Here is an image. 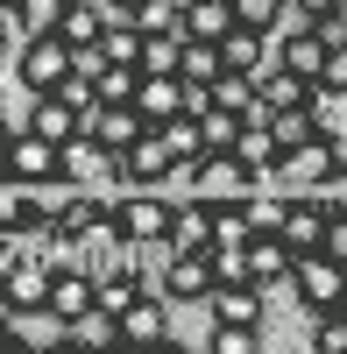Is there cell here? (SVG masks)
Instances as JSON below:
<instances>
[{
  "mask_svg": "<svg viewBox=\"0 0 347 354\" xmlns=\"http://www.w3.org/2000/svg\"><path fill=\"white\" fill-rule=\"evenodd\" d=\"M113 227H121V241L149 248V241H170V227H178V198L163 185H113Z\"/></svg>",
  "mask_w": 347,
  "mask_h": 354,
  "instance_id": "6da1fadb",
  "label": "cell"
},
{
  "mask_svg": "<svg viewBox=\"0 0 347 354\" xmlns=\"http://www.w3.org/2000/svg\"><path fill=\"white\" fill-rule=\"evenodd\" d=\"M185 177H191V198H206V205H248L255 192L270 185V177H263V170H248L234 149H213V156H198Z\"/></svg>",
  "mask_w": 347,
  "mask_h": 354,
  "instance_id": "7a4b0ae2",
  "label": "cell"
},
{
  "mask_svg": "<svg viewBox=\"0 0 347 354\" xmlns=\"http://www.w3.org/2000/svg\"><path fill=\"white\" fill-rule=\"evenodd\" d=\"M291 290H298L305 319H312V312H333V305L347 298V262L326 255V248H305V255H298V270H291Z\"/></svg>",
  "mask_w": 347,
  "mask_h": 354,
  "instance_id": "3957f363",
  "label": "cell"
},
{
  "mask_svg": "<svg viewBox=\"0 0 347 354\" xmlns=\"http://www.w3.org/2000/svg\"><path fill=\"white\" fill-rule=\"evenodd\" d=\"M15 71H21L28 93H57V85L71 78V43L64 36H28V43H15Z\"/></svg>",
  "mask_w": 347,
  "mask_h": 354,
  "instance_id": "277c9868",
  "label": "cell"
},
{
  "mask_svg": "<svg viewBox=\"0 0 347 354\" xmlns=\"http://www.w3.org/2000/svg\"><path fill=\"white\" fill-rule=\"evenodd\" d=\"M213 255H198V248H170V262L156 270V290L170 305H206V290H213Z\"/></svg>",
  "mask_w": 347,
  "mask_h": 354,
  "instance_id": "5b68a950",
  "label": "cell"
},
{
  "mask_svg": "<svg viewBox=\"0 0 347 354\" xmlns=\"http://www.w3.org/2000/svg\"><path fill=\"white\" fill-rule=\"evenodd\" d=\"M170 177H185V163L170 156L163 128H149L135 149H121V185H170Z\"/></svg>",
  "mask_w": 347,
  "mask_h": 354,
  "instance_id": "8992f818",
  "label": "cell"
},
{
  "mask_svg": "<svg viewBox=\"0 0 347 354\" xmlns=\"http://www.w3.org/2000/svg\"><path fill=\"white\" fill-rule=\"evenodd\" d=\"M149 128H156V121H142V106H135V100H121V106H93V113H85V135H93L100 149H113V156L135 149Z\"/></svg>",
  "mask_w": 347,
  "mask_h": 354,
  "instance_id": "52a82bcc",
  "label": "cell"
},
{
  "mask_svg": "<svg viewBox=\"0 0 347 354\" xmlns=\"http://www.w3.org/2000/svg\"><path fill=\"white\" fill-rule=\"evenodd\" d=\"M326 220H333V213H326L312 192H283V220H276V234L305 255V248H319V241H326Z\"/></svg>",
  "mask_w": 347,
  "mask_h": 354,
  "instance_id": "ba28073f",
  "label": "cell"
},
{
  "mask_svg": "<svg viewBox=\"0 0 347 354\" xmlns=\"http://www.w3.org/2000/svg\"><path fill=\"white\" fill-rule=\"evenodd\" d=\"M28 135H50V142H71L85 135V106H71L64 93H28Z\"/></svg>",
  "mask_w": 347,
  "mask_h": 354,
  "instance_id": "9c48e42d",
  "label": "cell"
},
{
  "mask_svg": "<svg viewBox=\"0 0 347 354\" xmlns=\"http://www.w3.org/2000/svg\"><path fill=\"white\" fill-rule=\"evenodd\" d=\"M248 270H255V283H291V270H298V248L283 241L276 227H263V234H248Z\"/></svg>",
  "mask_w": 347,
  "mask_h": 354,
  "instance_id": "30bf717a",
  "label": "cell"
},
{
  "mask_svg": "<svg viewBox=\"0 0 347 354\" xmlns=\"http://www.w3.org/2000/svg\"><path fill=\"white\" fill-rule=\"evenodd\" d=\"M220 57H227V71H263V64H276V36H270V28L234 21L220 36Z\"/></svg>",
  "mask_w": 347,
  "mask_h": 354,
  "instance_id": "8fae6325",
  "label": "cell"
},
{
  "mask_svg": "<svg viewBox=\"0 0 347 354\" xmlns=\"http://www.w3.org/2000/svg\"><path fill=\"white\" fill-rule=\"evenodd\" d=\"M8 170L21 177V185H36V177H57L64 170V142H50V135H15V156H8Z\"/></svg>",
  "mask_w": 347,
  "mask_h": 354,
  "instance_id": "7c38bea8",
  "label": "cell"
},
{
  "mask_svg": "<svg viewBox=\"0 0 347 354\" xmlns=\"http://www.w3.org/2000/svg\"><path fill=\"white\" fill-rule=\"evenodd\" d=\"M15 347H71V319L57 305H21L15 312Z\"/></svg>",
  "mask_w": 347,
  "mask_h": 354,
  "instance_id": "4fadbf2b",
  "label": "cell"
},
{
  "mask_svg": "<svg viewBox=\"0 0 347 354\" xmlns=\"http://www.w3.org/2000/svg\"><path fill=\"white\" fill-rule=\"evenodd\" d=\"M326 43H319V28L312 21H298V28H283L276 36V64H291V71H305V78H326Z\"/></svg>",
  "mask_w": 347,
  "mask_h": 354,
  "instance_id": "5bb4252c",
  "label": "cell"
},
{
  "mask_svg": "<svg viewBox=\"0 0 347 354\" xmlns=\"http://www.w3.org/2000/svg\"><path fill=\"white\" fill-rule=\"evenodd\" d=\"M135 106H142V121H170V113H185V78L178 71H142V85H135Z\"/></svg>",
  "mask_w": 347,
  "mask_h": 354,
  "instance_id": "9a60e30c",
  "label": "cell"
},
{
  "mask_svg": "<svg viewBox=\"0 0 347 354\" xmlns=\"http://www.w3.org/2000/svg\"><path fill=\"white\" fill-rule=\"evenodd\" d=\"M121 340H170V298H163L156 283L121 312Z\"/></svg>",
  "mask_w": 347,
  "mask_h": 354,
  "instance_id": "2e32d148",
  "label": "cell"
},
{
  "mask_svg": "<svg viewBox=\"0 0 347 354\" xmlns=\"http://www.w3.org/2000/svg\"><path fill=\"white\" fill-rule=\"evenodd\" d=\"M312 85H319V78H305V71H291V64H263V106H270V113L305 106V100H312Z\"/></svg>",
  "mask_w": 347,
  "mask_h": 354,
  "instance_id": "e0dca14e",
  "label": "cell"
},
{
  "mask_svg": "<svg viewBox=\"0 0 347 354\" xmlns=\"http://www.w3.org/2000/svg\"><path fill=\"white\" fill-rule=\"evenodd\" d=\"M71 198H78V185H71L64 170H57V177H36V185H28V220H43V227H57V220L71 213Z\"/></svg>",
  "mask_w": 347,
  "mask_h": 354,
  "instance_id": "ac0fdd59",
  "label": "cell"
},
{
  "mask_svg": "<svg viewBox=\"0 0 347 354\" xmlns=\"http://www.w3.org/2000/svg\"><path fill=\"white\" fill-rule=\"evenodd\" d=\"M64 8H71V0H15V8H8V28H15V43H28V36H57Z\"/></svg>",
  "mask_w": 347,
  "mask_h": 354,
  "instance_id": "d6986e66",
  "label": "cell"
},
{
  "mask_svg": "<svg viewBox=\"0 0 347 354\" xmlns=\"http://www.w3.org/2000/svg\"><path fill=\"white\" fill-rule=\"evenodd\" d=\"M106 0H71V8H64V21H57V36H64L71 50H85V43H100L106 36Z\"/></svg>",
  "mask_w": 347,
  "mask_h": 354,
  "instance_id": "ffe728a7",
  "label": "cell"
},
{
  "mask_svg": "<svg viewBox=\"0 0 347 354\" xmlns=\"http://www.w3.org/2000/svg\"><path fill=\"white\" fill-rule=\"evenodd\" d=\"M178 28H185V36H198V43H220L227 28H234V0H191Z\"/></svg>",
  "mask_w": 347,
  "mask_h": 354,
  "instance_id": "44dd1931",
  "label": "cell"
},
{
  "mask_svg": "<svg viewBox=\"0 0 347 354\" xmlns=\"http://www.w3.org/2000/svg\"><path fill=\"white\" fill-rule=\"evenodd\" d=\"M220 71H227L220 43H198V36H185V57H178V78H185V85H213Z\"/></svg>",
  "mask_w": 347,
  "mask_h": 354,
  "instance_id": "7402d4cb",
  "label": "cell"
},
{
  "mask_svg": "<svg viewBox=\"0 0 347 354\" xmlns=\"http://www.w3.org/2000/svg\"><path fill=\"white\" fill-rule=\"evenodd\" d=\"M100 50L113 57V64H142V21H135V15H106Z\"/></svg>",
  "mask_w": 347,
  "mask_h": 354,
  "instance_id": "603a6c76",
  "label": "cell"
},
{
  "mask_svg": "<svg viewBox=\"0 0 347 354\" xmlns=\"http://www.w3.org/2000/svg\"><path fill=\"white\" fill-rule=\"evenodd\" d=\"M113 340H121V312L93 305V312H78V319H71V347H113Z\"/></svg>",
  "mask_w": 347,
  "mask_h": 354,
  "instance_id": "cb8c5ba5",
  "label": "cell"
},
{
  "mask_svg": "<svg viewBox=\"0 0 347 354\" xmlns=\"http://www.w3.org/2000/svg\"><path fill=\"white\" fill-rule=\"evenodd\" d=\"M312 121H319V135H347V93H340V85L333 78H319V85H312Z\"/></svg>",
  "mask_w": 347,
  "mask_h": 354,
  "instance_id": "d4e9b609",
  "label": "cell"
},
{
  "mask_svg": "<svg viewBox=\"0 0 347 354\" xmlns=\"http://www.w3.org/2000/svg\"><path fill=\"white\" fill-rule=\"evenodd\" d=\"M185 28H142V71H178Z\"/></svg>",
  "mask_w": 347,
  "mask_h": 354,
  "instance_id": "484cf974",
  "label": "cell"
},
{
  "mask_svg": "<svg viewBox=\"0 0 347 354\" xmlns=\"http://www.w3.org/2000/svg\"><path fill=\"white\" fill-rule=\"evenodd\" d=\"M163 142H170V156H178L185 170H191L198 156H206V135H198V113H170V121H163Z\"/></svg>",
  "mask_w": 347,
  "mask_h": 354,
  "instance_id": "4316f807",
  "label": "cell"
},
{
  "mask_svg": "<svg viewBox=\"0 0 347 354\" xmlns=\"http://www.w3.org/2000/svg\"><path fill=\"white\" fill-rule=\"evenodd\" d=\"M283 15H291V0H234V21H248V28H283Z\"/></svg>",
  "mask_w": 347,
  "mask_h": 354,
  "instance_id": "83f0119b",
  "label": "cell"
},
{
  "mask_svg": "<svg viewBox=\"0 0 347 354\" xmlns=\"http://www.w3.org/2000/svg\"><path fill=\"white\" fill-rule=\"evenodd\" d=\"M213 354H255V347H263V326H220V319H213V340H206Z\"/></svg>",
  "mask_w": 347,
  "mask_h": 354,
  "instance_id": "f1b7e54d",
  "label": "cell"
},
{
  "mask_svg": "<svg viewBox=\"0 0 347 354\" xmlns=\"http://www.w3.org/2000/svg\"><path fill=\"white\" fill-rule=\"evenodd\" d=\"M319 248H326V255H340V262H347V213H333V220H326V241H319Z\"/></svg>",
  "mask_w": 347,
  "mask_h": 354,
  "instance_id": "f546056e",
  "label": "cell"
},
{
  "mask_svg": "<svg viewBox=\"0 0 347 354\" xmlns=\"http://www.w3.org/2000/svg\"><path fill=\"white\" fill-rule=\"evenodd\" d=\"M340 8H347V0H298V15H305V21H319V15H340Z\"/></svg>",
  "mask_w": 347,
  "mask_h": 354,
  "instance_id": "4dcf8cb0",
  "label": "cell"
},
{
  "mask_svg": "<svg viewBox=\"0 0 347 354\" xmlns=\"http://www.w3.org/2000/svg\"><path fill=\"white\" fill-rule=\"evenodd\" d=\"M326 78H333V85H340V93H347V43H340V50L326 57Z\"/></svg>",
  "mask_w": 347,
  "mask_h": 354,
  "instance_id": "1f68e13d",
  "label": "cell"
},
{
  "mask_svg": "<svg viewBox=\"0 0 347 354\" xmlns=\"http://www.w3.org/2000/svg\"><path fill=\"white\" fill-rule=\"evenodd\" d=\"M15 135H21V128L8 121V113H0V170H8V156H15Z\"/></svg>",
  "mask_w": 347,
  "mask_h": 354,
  "instance_id": "d6a6232c",
  "label": "cell"
},
{
  "mask_svg": "<svg viewBox=\"0 0 347 354\" xmlns=\"http://www.w3.org/2000/svg\"><path fill=\"white\" fill-rule=\"evenodd\" d=\"M0 57H15V28H8V8H0Z\"/></svg>",
  "mask_w": 347,
  "mask_h": 354,
  "instance_id": "836d02e7",
  "label": "cell"
},
{
  "mask_svg": "<svg viewBox=\"0 0 347 354\" xmlns=\"http://www.w3.org/2000/svg\"><path fill=\"white\" fill-rule=\"evenodd\" d=\"M0 347H15V312H0Z\"/></svg>",
  "mask_w": 347,
  "mask_h": 354,
  "instance_id": "e575fe53",
  "label": "cell"
},
{
  "mask_svg": "<svg viewBox=\"0 0 347 354\" xmlns=\"http://www.w3.org/2000/svg\"><path fill=\"white\" fill-rule=\"evenodd\" d=\"M106 8H113V15H135V8H142V0H106Z\"/></svg>",
  "mask_w": 347,
  "mask_h": 354,
  "instance_id": "d590c367",
  "label": "cell"
},
{
  "mask_svg": "<svg viewBox=\"0 0 347 354\" xmlns=\"http://www.w3.org/2000/svg\"><path fill=\"white\" fill-rule=\"evenodd\" d=\"M333 312H340V319H347V298H340V305H333Z\"/></svg>",
  "mask_w": 347,
  "mask_h": 354,
  "instance_id": "8d00e7d4",
  "label": "cell"
},
{
  "mask_svg": "<svg viewBox=\"0 0 347 354\" xmlns=\"http://www.w3.org/2000/svg\"><path fill=\"white\" fill-rule=\"evenodd\" d=\"M0 8H15V0H0Z\"/></svg>",
  "mask_w": 347,
  "mask_h": 354,
  "instance_id": "74e56055",
  "label": "cell"
}]
</instances>
